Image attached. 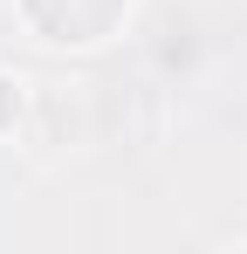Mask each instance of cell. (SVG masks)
Here are the masks:
<instances>
[{"label":"cell","mask_w":247,"mask_h":254,"mask_svg":"<svg viewBox=\"0 0 247 254\" xmlns=\"http://www.w3.org/2000/svg\"><path fill=\"white\" fill-rule=\"evenodd\" d=\"M14 110H21V89H14V83H7V76H0V130L14 124Z\"/></svg>","instance_id":"cell-1"}]
</instances>
